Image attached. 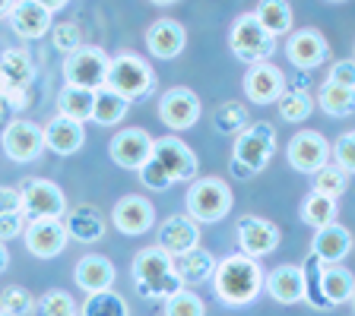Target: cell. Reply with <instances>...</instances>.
I'll list each match as a JSON object with an SVG mask.
<instances>
[{
	"instance_id": "obj_1",
	"label": "cell",
	"mask_w": 355,
	"mask_h": 316,
	"mask_svg": "<svg viewBox=\"0 0 355 316\" xmlns=\"http://www.w3.org/2000/svg\"><path fill=\"white\" fill-rule=\"evenodd\" d=\"M213 288L225 307H244L263 291V269L257 259L244 257V253H232L225 259H216Z\"/></svg>"
},
{
	"instance_id": "obj_2",
	"label": "cell",
	"mask_w": 355,
	"mask_h": 316,
	"mask_svg": "<svg viewBox=\"0 0 355 316\" xmlns=\"http://www.w3.org/2000/svg\"><path fill=\"white\" fill-rule=\"evenodd\" d=\"M273 152H276V127L266 124V120L248 124L235 136L229 168L238 180H248V177L260 174V171L266 168V162L273 158Z\"/></svg>"
},
{
	"instance_id": "obj_3",
	"label": "cell",
	"mask_w": 355,
	"mask_h": 316,
	"mask_svg": "<svg viewBox=\"0 0 355 316\" xmlns=\"http://www.w3.org/2000/svg\"><path fill=\"white\" fill-rule=\"evenodd\" d=\"M105 89L114 92L118 98H124L127 104H133L155 92V73L140 54L124 51V54H118V57H111L108 76H105Z\"/></svg>"
},
{
	"instance_id": "obj_4",
	"label": "cell",
	"mask_w": 355,
	"mask_h": 316,
	"mask_svg": "<svg viewBox=\"0 0 355 316\" xmlns=\"http://www.w3.org/2000/svg\"><path fill=\"white\" fill-rule=\"evenodd\" d=\"M35 64L26 48H7L0 54V102L7 111H22L32 104Z\"/></svg>"
},
{
	"instance_id": "obj_5",
	"label": "cell",
	"mask_w": 355,
	"mask_h": 316,
	"mask_svg": "<svg viewBox=\"0 0 355 316\" xmlns=\"http://www.w3.org/2000/svg\"><path fill=\"white\" fill-rule=\"evenodd\" d=\"M187 203V219L191 221H222L232 212V190L219 177H197L191 180V190L184 196Z\"/></svg>"
},
{
	"instance_id": "obj_6",
	"label": "cell",
	"mask_w": 355,
	"mask_h": 316,
	"mask_svg": "<svg viewBox=\"0 0 355 316\" xmlns=\"http://www.w3.org/2000/svg\"><path fill=\"white\" fill-rule=\"evenodd\" d=\"M64 7H67L64 0H51V3H42V0H16V3H10L7 22L22 41H35V38H44L54 29V13Z\"/></svg>"
},
{
	"instance_id": "obj_7",
	"label": "cell",
	"mask_w": 355,
	"mask_h": 316,
	"mask_svg": "<svg viewBox=\"0 0 355 316\" xmlns=\"http://www.w3.org/2000/svg\"><path fill=\"white\" fill-rule=\"evenodd\" d=\"M19 206L26 221L38 219H64L67 215V196L54 180H42V177H29L22 180L19 190Z\"/></svg>"
},
{
	"instance_id": "obj_8",
	"label": "cell",
	"mask_w": 355,
	"mask_h": 316,
	"mask_svg": "<svg viewBox=\"0 0 355 316\" xmlns=\"http://www.w3.org/2000/svg\"><path fill=\"white\" fill-rule=\"evenodd\" d=\"M229 48H232V54H235L241 64L254 66V64H266V60H270V54L276 51V41L260 29L257 19H254L251 13H244V16H238V19L232 22Z\"/></svg>"
},
{
	"instance_id": "obj_9",
	"label": "cell",
	"mask_w": 355,
	"mask_h": 316,
	"mask_svg": "<svg viewBox=\"0 0 355 316\" xmlns=\"http://www.w3.org/2000/svg\"><path fill=\"white\" fill-rule=\"evenodd\" d=\"M111 57L102 48H80L64 60V80L67 86L86 89V92H98L105 89V76H108Z\"/></svg>"
},
{
	"instance_id": "obj_10",
	"label": "cell",
	"mask_w": 355,
	"mask_h": 316,
	"mask_svg": "<svg viewBox=\"0 0 355 316\" xmlns=\"http://www.w3.org/2000/svg\"><path fill=\"white\" fill-rule=\"evenodd\" d=\"M153 162L171 177V184H181V180H197L200 162L197 155L191 152L187 142H181L178 136H162V140H153Z\"/></svg>"
},
{
	"instance_id": "obj_11",
	"label": "cell",
	"mask_w": 355,
	"mask_h": 316,
	"mask_svg": "<svg viewBox=\"0 0 355 316\" xmlns=\"http://www.w3.org/2000/svg\"><path fill=\"white\" fill-rule=\"evenodd\" d=\"M200 111H203V104H200L197 92L187 86H171L168 92L159 98V118H162V124L175 133L191 130V127L200 120Z\"/></svg>"
},
{
	"instance_id": "obj_12",
	"label": "cell",
	"mask_w": 355,
	"mask_h": 316,
	"mask_svg": "<svg viewBox=\"0 0 355 316\" xmlns=\"http://www.w3.org/2000/svg\"><path fill=\"white\" fill-rule=\"evenodd\" d=\"M108 152H111V162L118 168L140 171L153 158V136L146 130H140V127H124L108 142Z\"/></svg>"
},
{
	"instance_id": "obj_13",
	"label": "cell",
	"mask_w": 355,
	"mask_h": 316,
	"mask_svg": "<svg viewBox=\"0 0 355 316\" xmlns=\"http://www.w3.org/2000/svg\"><path fill=\"white\" fill-rule=\"evenodd\" d=\"M286 158L295 171L314 174V171H320L324 165H330V142H327L318 130H302L288 140Z\"/></svg>"
},
{
	"instance_id": "obj_14",
	"label": "cell",
	"mask_w": 355,
	"mask_h": 316,
	"mask_svg": "<svg viewBox=\"0 0 355 316\" xmlns=\"http://www.w3.org/2000/svg\"><path fill=\"white\" fill-rule=\"evenodd\" d=\"M235 237H238L241 253L251 259H260L279 247V228H276L270 219H260V215H241V219H238V228H235Z\"/></svg>"
},
{
	"instance_id": "obj_15",
	"label": "cell",
	"mask_w": 355,
	"mask_h": 316,
	"mask_svg": "<svg viewBox=\"0 0 355 316\" xmlns=\"http://www.w3.org/2000/svg\"><path fill=\"white\" fill-rule=\"evenodd\" d=\"M0 146L3 152L19 165L35 162L38 155L44 152V140H42V127L32 124V120H10L3 127V136H0Z\"/></svg>"
},
{
	"instance_id": "obj_16",
	"label": "cell",
	"mask_w": 355,
	"mask_h": 316,
	"mask_svg": "<svg viewBox=\"0 0 355 316\" xmlns=\"http://www.w3.org/2000/svg\"><path fill=\"white\" fill-rule=\"evenodd\" d=\"M286 57L295 70H314L330 57V44L318 29H298L286 38Z\"/></svg>"
},
{
	"instance_id": "obj_17",
	"label": "cell",
	"mask_w": 355,
	"mask_h": 316,
	"mask_svg": "<svg viewBox=\"0 0 355 316\" xmlns=\"http://www.w3.org/2000/svg\"><path fill=\"white\" fill-rule=\"evenodd\" d=\"M22 237H26V247H29L32 257L38 259H54L64 253L67 247V228L60 219H38V221H29L26 225V231H22Z\"/></svg>"
},
{
	"instance_id": "obj_18",
	"label": "cell",
	"mask_w": 355,
	"mask_h": 316,
	"mask_svg": "<svg viewBox=\"0 0 355 316\" xmlns=\"http://www.w3.org/2000/svg\"><path fill=\"white\" fill-rule=\"evenodd\" d=\"M114 228L127 237H140L155 225V206L143 196H121L111 209Z\"/></svg>"
},
{
	"instance_id": "obj_19",
	"label": "cell",
	"mask_w": 355,
	"mask_h": 316,
	"mask_svg": "<svg viewBox=\"0 0 355 316\" xmlns=\"http://www.w3.org/2000/svg\"><path fill=\"white\" fill-rule=\"evenodd\" d=\"M244 92L254 104H276V98L286 92V76L276 64H254L244 73Z\"/></svg>"
},
{
	"instance_id": "obj_20",
	"label": "cell",
	"mask_w": 355,
	"mask_h": 316,
	"mask_svg": "<svg viewBox=\"0 0 355 316\" xmlns=\"http://www.w3.org/2000/svg\"><path fill=\"white\" fill-rule=\"evenodd\" d=\"M197 243H200V228H197V221H191L187 215H168L159 225V243L155 247L162 253H168L171 259L193 250Z\"/></svg>"
},
{
	"instance_id": "obj_21",
	"label": "cell",
	"mask_w": 355,
	"mask_h": 316,
	"mask_svg": "<svg viewBox=\"0 0 355 316\" xmlns=\"http://www.w3.org/2000/svg\"><path fill=\"white\" fill-rule=\"evenodd\" d=\"M352 250V234H349L343 225H327V228L314 231V241H311V259H318L320 266H340L343 259Z\"/></svg>"
},
{
	"instance_id": "obj_22",
	"label": "cell",
	"mask_w": 355,
	"mask_h": 316,
	"mask_svg": "<svg viewBox=\"0 0 355 316\" xmlns=\"http://www.w3.org/2000/svg\"><path fill=\"white\" fill-rule=\"evenodd\" d=\"M146 44H149V54H153V57L175 60L178 54L184 51L187 32L178 19H155L146 32Z\"/></svg>"
},
{
	"instance_id": "obj_23",
	"label": "cell",
	"mask_w": 355,
	"mask_h": 316,
	"mask_svg": "<svg viewBox=\"0 0 355 316\" xmlns=\"http://www.w3.org/2000/svg\"><path fill=\"white\" fill-rule=\"evenodd\" d=\"M73 279H76V285H80L86 295H98V291H111L118 275H114L111 259L98 257V253H89V257H83L80 263H76Z\"/></svg>"
},
{
	"instance_id": "obj_24",
	"label": "cell",
	"mask_w": 355,
	"mask_h": 316,
	"mask_svg": "<svg viewBox=\"0 0 355 316\" xmlns=\"http://www.w3.org/2000/svg\"><path fill=\"white\" fill-rule=\"evenodd\" d=\"M42 140H44V149H51L54 155H73L86 142V130L76 120L51 118L48 127H42Z\"/></svg>"
},
{
	"instance_id": "obj_25",
	"label": "cell",
	"mask_w": 355,
	"mask_h": 316,
	"mask_svg": "<svg viewBox=\"0 0 355 316\" xmlns=\"http://www.w3.org/2000/svg\"><path fill=\"white\" fill-rule=\"evenodd\" d=\"M263 288L276 304H298L304 301V272L302 266H279L263 275Z\"/></svg>"
},
{
	"instance_id": "obj_26",
	"label": "cell",
	"mask_w": 355,
	"mask_h": 316,
	"mask_svg": "<svg viewBox=\"0 0 355 316\" xmlns=\"http://www.w3.org/2000/svg\"><path fill=\"white\" fill-rule=\"evenodd\" d=\"M60 221H64V228H67V237H73V241L96 243L105 237V219L96 206H76L73 212H67Z\"/></svg>"
},
{
	"instance_id": "obj_27",
	"label": "cell",
	"mask_w": 355,
	"mask_h": 316,
	"mask_svg": "<svg viewBox=\"0 0 355 316\" xmlns=\"http://www.w3.org/2000/svg\"><path fill=\"white\" fill-rule=\"evenodd\" d=\"M175 269V259L168 257V253H162L159 247H149V250H140L137 257H133V285H137V291L146 285H153V281L165 279V275Z\"/></svg>"
},
{
	"instance_id": "obj_28",
	"label": "cell",
	"mask_w": 355,
	"mask_h": 316,
	"mask_svg": "<svg viewBox=\"0 0 355 316\" xmlns=\"http://www.w3.org/2000/svg\"><path fill=\"white\" fill-rule=\"evenodd\" d=\"M216 269V257L203 247H193V250L175 257V272L181 279V285H200V281H209Z\"/></svg>"
},
{
	"instance_id": "obj_29",
	"label": "cell",
	"mask_w": 355,
	"mask_h": 316,
	"mask_svg": "<svg viewBox=\"0 0 355 316\" xmlns=\"http://www.w3.org/2000/svg\"><path fill=\"white\" fill-rule=\"evenodd\" d=\"M251 16L273 41L292 32V7H288L286 0H260Z\"/></svg>"
},
{
	"instance_id": "obj_30",
	"label": "cell",
	"mask_w": 355,
	"mask_h": 316,
	"mask_svg": "<svg viewBox=\"0 0 355 316\" xmlns=\"http://www.w3.org/2000/svg\"><path fill=\"white\" fill-rule=\"evenodd\" d=\"M92 95H96V92L64 86V92L58 95V118L76 120V124L89 120V118H92Z\"/></svg>"
},
{
	"instance_id": "obj_31",
	"label": "cell",
	"mask_w": 355,
	"mask_h": 316,
	"mask_svg": "<svg viewBox=\"0 0 355 316\" xmlns=\"http://www.w3.org/2000/svg\"><path fill=\"white\" fill-rule=\"evenodd\" d=\"M127 111H130V104L124 98H118L108 89H98L96 95H92V118L89 120H96L98 127H114L118 120L127 118Z\"/></svg>"
},
{
	"instance_id": "obj_32",
	"label": "cell",
	"mask_w": 355,
	"mask_h": 316,
	"mask_svg": "<svg viewBox=\"0 0 355 316\" xmlns=\"http://www.w3.org/2000/svg\"><path fill=\"white\" fill-rule=\"evenodd\" d=\"M276 111H279V118L288 120V124H302V120L311 118V111H314V102L304 89L292 86L286 89L279 98H276Z\"/></svg>"
},
{
	"instance_id": "obj_33",
	"label": "cell",
	"mask_w": 355,
	"mask_h": 316,
	"mask_svg": "<svg viewBox=\"0 0 355 316\" xmlns=\"http://www.w3.org/2000/svg\"><path fill=\"white\" fill-rule=\"evenodd\" d=\"M336 212H340L336 199H327V196H320V193H308L302 203V221L311 225L314 231L333 225V221H336Z\"/></svg>"
},
{
	"instance_id": "obj_34",
	"label": "cell",
	"mask_w": 355,
	"mask_h": 316,
	"mask_svg": "<svg viewBox=\"0 0 355 316\" xmlns=\"http://www.w3.org/2000/svg\"><path fill=\"white\" fill-rule=\"evenodd\" d=\"M318 104L330 118H349L355 111V89H343V86L324 82V86H320V95H318Z\"/></svg>"
},
{
	"instance_id": "obj_35",
	"label": "cell",
	"mask_w": 355,
	"mask_h": 316,
	"mask_svg": "<svg viewBox=\"0 0 355 316\" xmlns=\"http://www.w3.org/2000/svg\"><path fill=\"white\" fill-rule=\"evenodd\" d=\"M80 316H130V307L118 291H98L86 297Z\"/></svg>"
},
{
	"instance_id": "obj_36",
	"label": "cell",
	"mask_w": 355,
	"mask_h": 316,
	"mask_svg": "<svg viewBox=\"0 0 355 316\" xmlns=\"http://www.w3.org/2000/svg\"><path fill=\"white\" fill-rule=\"evenodd\" d=\"M248 124H251V114H248V108H244L241 102H225V104H219L213 114V127L219 133H235L238 136Z\"/></svg>"
},
{
	"instance_id": "obj_37",
	"label": "cell",
	"mask_w": 355,
	"mask_h": 316,
	"mask_svg": "<svg viewBox=\"0 0 355 316\" xmlns=\"http://www.w3.org/2000/svg\"><path fill=\"white\" fill-rule=\"evenodd\" d=\"M349 187V174L340 171L336 165H324L320 171H314V190L311 193H320L327 199H336L343 196V190Z\"/></svg>"
},
{
	"instance_id": "obj_38",
	"label": "cell",
	"mask_w": 355,
	"mask_h": 316,
	"mask_svg": "<svg viewBox=\"0 0 355 316\" xmlns=\"http://www.w3.org/2000/svg\"><path fill=\"white\" fill-rule=\"evenodd\" d=\"M35 313L38 316H80V307H76V301L67 291L54 288V291L42 295V301L35 304Z\"/></svg>"
},
{
	"instance_id": "obj_39",
	"label": "cell",
	"mask_w": 355,
	"mask_h": 316,
	"mask_svg": "<svg viewBox=\"0 0 355 316\" xmlns=\"http://www.w3.org/2000/svg\"><path fill=\"white\" fill-rule=\"evenodd\" d=\"M165 316H207V304L200 301V295L181 288L175 297L165 301Z\"/></svg>"
},
{
	"instance_id": "obj_40",
	"label": "cell",
	"mask_w": 355,
	"mask_h": 316,
	"mask_svg": "<svg viewBox=\"0 0 355 316\" xmlns=\"http://www.w3.org/2000/svg\"><path fill=\"white\" fill-rule=\"evenodd\" d=\"M32 310H35V301H32V295L26 288H19V285L3 288V295H0V313L26 316V313H32Z\"/></svg>"
},
{
	"instance_id": "obj_41",
	"label": "cell",
	"mask_w": 355,
	"mask_h": 316,
	"mask_svg": "<svg viewBox=\"0 0 355 316\" xmlns=\"http://www.w3.org/2000/svg\"><path fill=\"white\" fill-rule=\"evenodd\" d=\"M330 158L340 171L352 174L355 171V133H340L336 142H330Z\"/></svg>"
},
{
	"instance_id": "obj_42",
	"label": "cell",
	"mask_w": 355,
	"mask_h": 316,
	"mask_svg": "<svg viewBox=\"0 0 355 316\" xmlns=\"http://www.w3.org/2000/svg\"><path fill=\"white\" fill-rule=\"evenodd\" d=\"M51 41L58 51H64L67 57L73 51H80L83 48V35H80V26H73V22H60V26H54L51 29Z\"/></svg>"
},
{
	"instance_id": "obj_43",
	"label": "cell",
	"mask_w": 355,
	"mask_h": 316,
	"mask_svg": "<svg viewBox=\"0 0 355 316\" xmlns=\"http://www.w3.org/2000/svg\"><path fill=\"white\" fill-rule=\"evenodd\" d=\"M327 82L330 86H343V89H355V64L352 57H343L330 66V73H327Z\"/></svg>"
},
{
	"instance_id": "obj_44",
	"label": "cell",
	"mask_w": 355,
	"mask_h": 316,
	"mask_svg": "<svg viewBox=\"0 0 355 316\" xmlns=\"http://www.w3.org/2000/svg\"><path fill=\"white\" fill-rule=\"evenodd\" d=\"M137 174H140L143 187H149V190H168V187H171V177L165 174V171L159 168V165H155L153 158H149V162L143 165V168L137 171Z\"/></svg>"
},
{
	"instance_id": "obj_45",
	"label": "cell",
	"mask_w": 355,
	"mask_h": 316,
	"mask_svg": "<svg viewBox=\"0 0 355 316\" xmlns=\"http://www.w3.org/2000/svg\"><path fill=\"white\" fill-rule=\"evenodd\" d=\"M26 225H29V221H26V215H22V212L3 215V219H0V243H3V241H13V237H19L22 231H26Z\"/></svg>"
},
{
	"instance_id": "obj_46",
	"label": "cell",
	"mask_w": 355,
	"mask_h": 316,
	"mask_svg": "<svg viewBox=\"0 0 355 316\" xmlns=\"http://www.w3.org/2000/svg\"><path fill=\"white\" fill-rule=\"evenodd\" d=\"M13 212H22L19 193H16L13 187H0V219H3V215H13Z\"/></svg>"
},
{
	"instance_id": "obj_47",
	"label": "cell",
	"mask_w": 355,
	"mask_h": 316,
	"mask_svg": "<svg viewBox=\"0 0 355 316\" xmlns=\"http://www.w3.org/2000/svg\"><path fill=\"white\" fill-rule=\"evenodd\" d=\"M7 266H10V250L3 247V243H0V272H3Z\"/></svg>"
},
{
	"instance_id": "obj_48",
	"label": "cell",
	"mask_w": 355,
	"mask_h": 316,
	"mask_svg": "<svg viewBox=\"0 0 355 316\" xmlns=\"http://www.w3.org/2000/svg\"><path fill=\"white\" fill-rule=\"evenodd\" d=\"M7 13H10V3L3 0V3H0V19H7Z\"/></svg>"
},
{
	"instance_id": "obj_49",
	"label": "cell",
	"mask_w": 355,
	"mask_h": 316,
	"mask_svg": "<svg viewBox=\"0 0 355 316\" xmlns=\"http://www.w3.org/2000/svg\"><path fill=\"white\" fill-rule=\"evenodd\" d=\"M3 114H7V104H3V102H0V118H3Z\"/></svg>"
},
{
	"instance_id": "obj_50",
	"label": "cell",
	"mask_w": 355,
	"mask_h": 316,
	"mask_svg": "<svg viewBox=\"0 0 355 316\" xmlns=\"http://www.w3.org/2000/svg\"><path fill=\"white\" fill-rule=\"evenodd\" d=\"M0 316H7V313H0Z\"/></svg>"
}]
</instances>
